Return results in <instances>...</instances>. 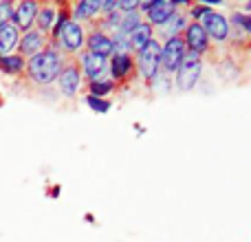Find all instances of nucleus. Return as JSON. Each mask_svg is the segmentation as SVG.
Masks as SVG:
<instances>
[{
  "mask_svg": "<svg viewBox=\"0 0 251 242\" xmlns=\"http://www.w3.org/2000/svg\"><path fill=\"white\" fill-rule=\"evenodd\" d=\"M141 13L139 11H132V13H124L122 16V22H119V29L115 31V33H119V35H126L128 38L130 33H132V29H137L139 24H141Z\"/></svg>",
  "mask_w": 251,
  "mask_h": 242,
  "instance_id": "412c9836",
  "label": "nucleus"
},
{
  "mask_svg": "<svg viewBox=\"0 0 251 242\" xmlns=\"http://www.w3.org/2000/svg\"><path fill=\"white\" fill-rule=\"evenodd\" d=\"M84 44H86V31H84V26L79 24V22L69 20L64 26H62L60 33H57L53 47H55L60 53L62 51L64 53H79Z\"/></svg>",
  "mask_w": 251,
  "mask_h": 242,
  "instance_id": "7ed1b4c3",
  "label": "nucleus"
},
{
  "mask_svg": "<svg viewBox=\"0 0 251 242\" xmlns=\"http://www.w3.org/2000/svg\"><path fill=\"white\" fill-rule=\"evenodd\" d=\"M69 20H71V13L66 11V9H62V11L55 13V22H53V29H51V38H53V40L57 38V33H60L62 26H64Z\"/></svg>",
  "mask_w": 251,
  "mask_h": 242,
  "instance_id": "a878e982",
  "label": "nucleus"
},
{
  "mask_svg": "<svg viewBox=\"0 0 251 242\" xmlns=\"http://www.w3.org/2000/svg\"><path fill=\"white\" fill-rule=\"evenodd\" d=\"M183 42H185V48L190 53H196L199 57H203V53L209 51V38L205 33V29L201 26V22H190L183 31Z\"/></svg>",
  "mask_w": 251,
  "mask_h": 242,
  "instance_id": "0eeeda50",
  "label": "nucleus"
},
{
  "mask_svg": "<svg viewBox=\"0 0 251 242\" xmlns=\"http://www.w3.org/2000/svg\"><path fill=\"white\" fill-rule=\"evenodd\" d=\"M20 31L18 26H13L11 22L4 26H0V55H9L18 48V42H20Z\"/></svg>",
  "mask_w": 251,
  "mask_h": 242,
  "instance_id": "dca6fc26",
  "label": "nucleus"
},
{
  "mask_svg": "<svg viewBox=\"0 0 251 242\" xmlns=\"http://www.w3.org/2000/svg\"><path fill=\"white\" fill-rule=\"evenodd\" d=\"M137 71L143 79L154 82L161 73V44L150 40L141 51H137Z\"/></svg>",
  "mask_w": 251,
  "mask_h": 242,
  "instance_id": "f03ea898",
  "label": "nucleus"
},
{
  "mask_svg": "<svg viewBox=\"0 0 251 242\" xmlns=\"http://www.w3.org/2000/svg\"><path fill=\"white\" fill-rule=\"evenodd\" d=\"M26 60L20 57L18 53H9V55H0V71L4 75H20L25 73Z\"/></svg>",
  "mask_w": 251,
  "mask_h": 242,
  "instance_id": "6ab92c4d",
  "label": "nucleus"
},
{
  "mask_svg": "<svg viewBox=\"0 0 251 242\" xmlns=\"http://www.w3.org/2000/svg\"><path fill=\"white\" fill-rule=\"evenodd\" d=\"M231 22L240 29H245L247 33H251V13H234L231 16Z\"/></svg>",
  "mask_w": 251,
  "mask_h": 242,
  "instance_id": "bb28decb",
  "label": "nucleus"
},
{
  "mask_svg": "<svg viewBox=\"0 0 251 242\" xmlns=\"http://www.w3.org/2000/svg\"><path fill=\"white\" fill-rule=\"evenodd\" d=\"M209 9H212V7H207V4H203V2L196 4V7H192V9H190V18H194V22H199L201 18H203L205 13L209 11Z\"/></svg>",
  "mask_w": 251,
  "mask_h": 242,
  "instance_id": "c85d7f7f",
  "label": "nucleus"
},
{
  "mask_svg": "<svg viewBox=\"0 0 251 242\" xmlns=\"http://www.w3.org/2000/svg\"><path fill=\"white\" fill-rule=\"evenodd\" d=\"M117 11L122 13H132V11H139V0H122L117 2Z\"/></svg>",
  "mask_w": 251,
  "mask_h": 242,
  "instance_id": "cd10ccee",
  "label": "nucleus"
},
{
  "mask_svg": "<svg viewBox=\"0 0 251 242\" xmlns=\"http://www.w3.org/2000/svg\"><path fill=\"white\" fill-rule=\"evenodd\" d=\"M201 71H203V60H201L196 53L187 51L181 66H178V71L174 73L176 75V86L181 88V91H192L194 84L199 82V77H201Z\"/></svg>",
  "mask_w": 251,
  "mask_h": 242,
  "instance_id": "39448f33",
  "label": "nucleus"
},
{
  "mask_svg": "<svg viewBox=\"0 0 251 242\" xmlns=\"http://www.w3.org/2000/svg\"><path fill=\"white\" fill-rule=\"evenodd\" d=\"M47 47H49L47 35L40 33L38 29H31V31H26V33L20 35V42H18V55L25 57V60H29V57L38 55L40 51H44Z\"/></svg>",
  "mask_w": 251,
  "mask_h": 242,
  "instance_id": "1a4fd4ad",
  "label": "nucleus"
},
{
  "mask_svg": "<svg viewBox=\"0 0 251 242\" xmlns=\"http://www.w3.org/2000/svg\"><path fill=\"white\" fill-rule=\"evenodd\" d=\"M86 51L93 53V55L97 57H104V60H108L110 55H113V40H110L108 33H104V31L95 29L91 31V35L86 38Z\"/></svg>",
  "mask_w": 251,
  "mask_h": 242,
  "instance_id": "f8f14e48",
  "label": "nucleus"
},
{
  "mask_svg": "<svg viewBox=\"0 0 251 242\" xmlns=\"http://www.w3.org/2000/svg\"><path fill=\"white\" fill-rule=\"evenodd\" d=\"M79 71H82V77L86 75L91 82H101L104 73L108 71V60L97 57V55H93V53L84 51L82 57H79Z\"/></svg>",
  "mask_w": 251,
  "mask_h": 242,
  "instance_id": "9b49d317",
  "label": "nucleus"
},
{
  "mask_svg": "<svg viewBox=\"0 0 251 242\" xmlns=\"http://www.w3.org/2000/svg\"><path fill=\"white\" fill-rule=\"evenodd\" d=\"M100 0H82V2L75 4L73 13H71V20L73 22H82V20H91L100 13Z\"/></svg>",
  "mask_w": 251,
  "mask_h": 242,
  "instance_id": "a211bd4d",
  "label": "nucleus"
},
{
  "mask_svg": "<svg viewBox=\"0 0 251 242\" xmlns=\"http://www.w3.org/2000/svg\"><path fill=\"white\" fill-rule=\"evenodd\" d=\"M108 71L115 82H122L132 73V57L130 55H110L108 57Z\"/></svg>",
  "mask_w": 251,
  "mask_h": 242,
  "instance_id": "4468645a",
  "label": "nucleus"
},
{
  "mask_svg": "<svg viewBox=\"0 0 251 242\" xmlns=\"http://www.w3.org/2000/svg\"><path fill=\"white\" fill-rule=\"evenodd\" d=\"M86 104L91 106V110H95V113H108L110 110V101H106V99H101V97H93V95H86Z\"/></svg>",
  "mask_w": 251,
  "mask_h": 242,
  "instance_id": "393cba45",
  "label": "nucleus"
},
{
  "mask_svg": "<svg viewBox=\"0 0 251 242\" xmlns=\"http://www.w3.org/2000/svg\"><path fill=\"white\" fill-rule=\"evenodd\" d=\"M247 11H251V2H249V4H247Z\"/></svg>",
  "mask_w": 251,
  "mask_h": 242,
  "instance_id": "7c9ffc66",
  "label": "nucleus"
},
{
  "mask_svg": "<svg viewBox=\"0 0 251 242\" xmlns=\"http://www.w3.org/2000/svg\"><path fill=\"white\" fill-rule=\"evenodd\" d=\"M88 88H91V93H88V95L101 97V99H104V97L115 88V84L110 82V79H101V82H91V86H88Z\"/></svg>",
  "mask_w": 251,
  "mask_h": 242,
  "instance_id": "4be33fe9",
  "label": "nucleus"
},
{
  "mask_svg": "<svg viewBox=\"0 0 251 242\" xmlns=\"http://www.w3.org/2000/svg\"><path fill=\"white\" fill-rule=\"evenodd\" d=\"M100 11H101V13L117 11V2H115V0H108V2H101V4H100Z\"/></svg>",
  "mask_w": 251,
  "mask_h": 242,
  "instance_id": "c756f323",
  "label": "nucleus"
},
{
  "mask_svg": "<svg viewBox=\"0 0 251 242\" xmlns=\"http://www.w3.org/2000/svg\"><path fill=\"white\" fill-rule=\"evenodd\" d=\"M201 20H203V22H201V26L205 29V33H207L209 40H216V42H225V40L229 38V20H227L225 16H221L218 11L209 9V11L205 13Z\"/></svg>",
  "mask_w": 251,
  "mask_h": 242,
  "instance_id": "6e6552de",
  "label": "nucleus"
},
{
  "mask_svg": "<svg viewBox=\"0 0 251 242\" xmlns=\"http://www.w3.org/2000/svg\"><path fill=\"white\" fill-rule=\"evenodd\" d=\"M55 9L51 7V4H44V7H40L38 11V18H35V26H38L40 33L49 35L53 29V22H55Z\"/></svg>",
  "mask_w": 251,
  "mask_h": 242,
  "instance_id": "aec40b11",
  "label": "nucleus"
},
{
  "mask_svg": "<svg viewBox=\"0 0 251 242\" xmlns=\"http://www.w3.org/2000/svg\"><path fill=\"white\" fill-rule=\"evenodd\" d=\"M185 26H187V18L183 16V13L174 11L159 29H161V33L165 35V40H170V38H178V35L185 31Z\"/></svg>",
  "mask_w": 251,
  "mask_h": 242,
  "instance_id": "f3484780",
  "label": "nucleus"
},
{
  "mask_svg": "<svg viewBox=\"0 0 251 242\" xmlns=\"http://www.w3.org/2000/svg\"><path fill=\"white\" fill-rule=\"evenodd\" d=\"M119 22H122V13H119V11L106 13L104 20H101V29L100 31H104V33H106V31H113V33H115V31L119 29Z\"/></svg>",
  "mask_w": 251,
  "mask_h": 242,
  "instance_id": "5701e85b",
  "label": "nucleus"
},
{
  "mask_svg": "<svg viewBox=\"0 0 251 242\" xmlns=\"http://www.w3.org/2000/svg\"><path fill=\"white\" fill-rule=\"evenodd\" d=\"M64 64H66L64 53H60L53 44H49L44 51H40L38 55L26 60L25 71L33 84H38V86H49V84L57 82Z\"/></svg>",
  "mask_w": 251,
  "mask_h": 242,
  "instance_id": "f257e3e1",
  "label": "nucleus"
},
{
  "mask_svg": "<svg viewBox=\"0 0 251 242\" xmlns=\"http://www.w3.org/2000/svg\"><path fill=\"white\" fill-rule=\"evenodd\" d=\"M13 9H16V4H13L11 0H0V26H4V24L11 22Z\"/></svg>",
  "mask_w": 251,
  "mask_h": 242,
  "instance_id": "b1692460",
  "label": "nucleus"
},
{
  "mask_svg": "<svg viewBox=\"0 0 251 242\" xmlns=\"http://www.w3.org/2000/svg\"><path fill=\"white\" fill-rule=\"evenodd\" d=\"M150 40H154V29H152L150 24H148L146 20L141 22V24L137 26V29H132V33L128 35V44H130V53L132 51H141L143 47H146Z\"/></svg>",
  "mask_w": 251,
  "mask_h": 242,
  "instance_id": "2eb2a0df",
  "label": "nucleus"
},
{
  "mask_svg": "<svg viewBox=\"0 0 251 242\" xmlns=\"http://www.w3.org/2000/svg\"><path fill=\"white\" fill-rule=\"evenodd\" d=\"M174 11H176V9H174V4L170 2V0H152L146 9V18H148L146 22L154 29V26L163 24Z\"/></svg>",
  "mask_w": 251,
  "mask_h": 242,
  "instance_id": "ddd939ff",
  "label": "nucleus"
},
{
  "mask_svg": "<svg viewBox=\"0 0 251 242\" xmlns=\"http://www.w3.org/2000/svg\"><path fill=\"white\" fill-rule=\"evenodd\" d=\"M40 11V4L35 0H22V2L16 4L13 9V18H11V24L18 26L20 33H26L35 26V18H38Z\"/></svg>",
  "mask_w": 251,
  "mask_h": 242,
  "instance_id": "423d86ee",
  "label": "nucleus"
},
{
  "mask_svg": "<svg viewBox=\"0 0 251 242\" xmlns=\"http://www.w3.org/2000/svg\"><path fill=\"white\" fill-rule=\"evenodd\" d=\"M185 53H187V48H185V42H183L181 35L165 40V44L161 47V73L163 75L176 73L183 57H185Z\"/></svg>",
  "mask_w": 251,
  "mask_h": 242,
  "instance_id": "20e7f679",
  "label": "nucleus"
},
{
  "mask_svg": "<svg viewBox=\"0 0 251 242\" xmlns=\"http://www.w3.org/2000/svg\"><path fill=\"white\" fill-rule=\"evenodd\" d=\"M57 86H60V93L64 97H75L79 93V86H82V71H79V64L71 62V64H64L60 77H57Z\"/></svg>",
  "mask_w": 251,
  "mask_h": 242,
  "instance_id": "9d476101",
  "label": "nucleus"
}]
</instances>
